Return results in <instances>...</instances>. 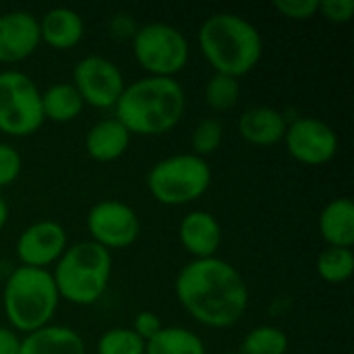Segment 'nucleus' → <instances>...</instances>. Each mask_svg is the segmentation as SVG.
<instances>
[{
	"instance_id": "obj_19",
	"label": "nucleus",
	"mask_w": 354,
	"mask_h": 354,
	"mask_svg": "<svg viewBox=\"0 0 354 354\" xmlns=\"http://www.w3.org/2000/svg\"><path fill=\"white\" fill-rule=\"evenodd\" d=\"M319 234L328 247L353 249L354 245V203L348 197L330 201L319 214Z\"/></svg>"
},
{
	"instance_id": "obj_26",
	"label": "nucleus",
	"mask_w": 354,
	"mask_h": 354,
	"mask_svg": "<svg viewBox=\"0 0 354 354\" xmlns=\"http://www.w3.org/2000/svg\"><path fill=\"white\" fill-rule=\"evenodd\" d=\"M224 141V127L220 120L216 118H203L197 122V127L193 129V135H191V147H193V153L199 156V158H207L212 153H216L220 149Z\"/></svg>"
},
{
	"instance_id": "obj_31",
	"label": "nucleus",
	"mask_w": 354,
	"mask_h": 354,
	"mask_svg": "<svg viewBox=\"0 0 354 354\" xmlns=\"http://www.w3.org/2000/svg\"><path fill=\"white\" fill-rule=\"evenodd\" d=\"M21 336L6 326H0V354H19Z\"/></svg>"
},
{
	"instance_id": "obj_2",
	"label": "nucleus",
	"mask_w": 354,
	"mask_h": 354,
	"mask_svg": "<svg viewBox=\"0 0 354 354\" xmlns=\"http://www.w3.org/2000/svg\"><path fill=\"white\" fill-rule=\"evenodd\" d=\"M185 110L187 95L176 79L147 75L127 83L114 106V118L131 135L160 137L183 120Z\"/></svg>"
},
{
	"instance_id": "obj_27",
	"label": "nucleus",
	"mask_w": 354,
	"mask_h": 354,
	"mask_svg": "<svg viewBox=\"0 0 354 354\" xmlns=\"http://www.w3.org/2000/svg\"><path fill=\"white\" fill-rule=\"evenodd\" d=\"M23 172V158L19 149L8 143H0V189L10 187Z\"/></svg>"
},
{
	"instance_id": "obj_33",
	"label": "nucleus",
	"mask_w": 354,
	"mask_h": 354,
	"mask_svg": "<svg viewBox=\"0 0 354 354\" xmlns=\"http://www.w3.org/2000/svg\"><path fill=\"white\" fill-rule=\"evenodd\" d=\"M0 12H2V4H0Z\"/></svg>"
},
{
	"instance_id": "obj_4",
	"label": "nucleus",
	"mask_w": 354,
	"mask_h": 354,
	"mask_svg": "<svg viewBox=\"0 0 354 354\" xmlns=\"http://www.w3.org/2000/svg\"><path fill=\"white\" fill-rule=\"evenodd\" d=\"M58 303L60 297L50 270L19 266L0 290V307L17 334H31L50 326Z\"/></svg>"
},
{
	"instance_id": "obj_15",
	"label": "nucleus",
	"mask_w": 354,
	"mask_h": 354,
	"mask_svg": "<svg viewBox=\"0 0 354 354\" xmlns=\"http://www.w3.org/2000/svg\"><path fill=\"white\" fill-rule=\"evenodd\" d=\"M241 137L255 147H272L284 141L288 118L272 106H253L239 116Z\"/></svg>"
},
{
	"instance_id": "obj_20",
	"label": "nucleus",
	"mask_w": 354,
	"mask_h": 354,
	"mask_svg": "<svg viewBox=\"0 0 354 354\" xmlns=\"http://www.w3.org/2000/svg\"><path fill=\"white\" fill-rule=\"evenodd\" d=\"M85 104L73 83H54L41 91V112L44 120L50 122H71L81 116Z\"/></svg>"
},
{
	"instance_id": "obj_12",
	"label": "nucleus",
	"mask_w": 354,
	"mask_h": 354,
	"mask_svg": "<svg viewBox=\"0 0 354 354\" xmlns=\"http://www.w3.org/2000/svg\"><path fill=\"white\" fill-rule=\"evenodd\" d=\"M66 247L68 236L64 226L54 220H39L19 234L15 253L21 266L48 270L62 257Z\"/></svg>"
},
{
	"instance_id": "obj_6",
	"label": "nucleus",
	"mask_w": 354,
	"mask_h": 354,
	"mask_svg": "<svg viewBox=\"0 0 354 354\" xmlns=\"http://www.w3.org/2000/svg\"><path fill=\"white\" fill-rule=\"evenodd\" d=\"M145 185L158 203L180 207L207 193L212 185V168L195 153H174L151 166Z\"/></svg>"
},
{
	"instance_id": "obj_9",
	"label": "nucleus",
	"mask_w": 354,
	"mask_h": 354,
	"mask_svg": "<svg viewBox=\"0 0 354 354\" xmlns=\"http://www.w3.org/2000/svg\"><path fill=\"white\" fill-rule=\"evenodd\" d=\"M73 85L85 106L97 110H114L127 81L122 71L100 54L83 56L73 68Z\"/></svg>"
},
{
	"instance_id": "obj_1",
	"label": "nucleus",
	"mask_w": 354,
	"mask_h": 354,
	"mask_svg": "<svg viewBox=\"0 0 354 354\" xmlns=\"http://www.w3.org/2000/svg\"><path fill=\"white\" fill-rule=\"evenodd\" d=\"M183 309L201 326L224 330L243 319L249 307V286L241 272L220 259H193L174 282Z\"/></svg>"
},
{
	"instance_id": "obj_23",
	"label": "nucleus",
	"mask_w": 354,
	"mask_h": 354,
	"mask_svg": "<svg viewBox=\"0 0 354 354\" xmlns=\"http://www.w3.org/2000/svg\"><path fill=\"white\" fill-rule=\"evenodd\" d=\"M288 344V336L280 328L257 326L243 338L239 354H286Z\"/></svg>"
},
{
	"instance_id": "obj_34",
	"label": "nucleus",
	"mask_w": 354,
	"mask_h": 354,
	"mask_svg": "<svg viewBox=\"0 0 354 354\" xmlns=\"http://www.w3.org/2000/svg\"><path fill=\"white\" fill-rule=\"evenodd\" d=\"M228 354H239V353H228Z\"/></svg>"
},
{
	"instance_id": "obj_22",
	"label": "nucleus",
	"mask_w": 354,
	"mask_h": 354,
	"mask_svg": "<svg viewBox=\"0 0 354 354\" xmlns=\"http://www.w3.org/2000/svg\"><path fill=\"white\" fill-rule=\"evenodd\" d=\"M317 274L328 284H344L351 280L354 272V253L353 249H340V247H328L317 257Z\"/></svg>"
},
{
	"instance_id": "obj_24",
	"label": "nucleus",
	"mask_w": 354,
	"mask_h": 354,
	"mask_svg": "<svg viewBox=\"0 0 354 354\" xmlns=\"http://www.w3.org/2000/svg\"><path fill=\"white\" fill-rule=\"evenodd\" d=\"M205 95V104L216 110V112H226L232 110L239 104L241 97V83L236 77H228V75H220L214 73L203 89Z\"/></svg>"
},
{
	"instance_id": "obj_29",
	"label": "nucleus",
	"mask_w": 354,
	"mask_h": 354,
	"mask_svg": "<svg viewBox=\"0 0 354 354\" xmlns=\"http://www.w3.org/2000/svg\"><path fill=\"white\" fill-rule=\"evenodd\" d=\"M319 12L336 25H344L353 19L354 0H319Z\"/></svg>"
},
{
	"instance_id": "obj_21",
	"label": "nucleus",
	"mask_w": 354,
	"mask_h": 354,
	"mask_svg": "<svg viewBox=\"0 0 354 354\" xmlns=\"http://www.w3.org/2000/svg\"><path fill=\"white\" fill-rule=\"evenodd\" d=\"M145 354H207V351L195 332L183 326H164L145 342Z\"/></svg>"
},
{
	"instance_id": "obj_17",
	"label": "nucleus",
	"mask_w": 354,
	"mask_h": 354,
	"mask_svg": "<svg viewBox=\"0 0 354 354\" xmlns=\"http://www.w3.org/2000/svg\"><path fill=\"white\" fill-rule=\"evenodd\" d=\"M131 143V133L112 116L97 120L85 135V151L100 164L120 160Z\"/></svg>"
},
{
	"instance_id": "obj_8",
	"label": "nucleus",
	"mask_w": 354,
	"mask_h": 354,
	"mask_svg": "<svg viewBox=\"0 0 354 354\" xmlns=\"http://www.w3.org/2000/svg\"><path fill=\"white\" fill-rule=\"evenodd\" d=\"M44 122L41 91L35 81L17 68L0 71V133L29 137Z\"/></svg>"
},
{
	"instance_id": "obj_13",
	"label": "nucleus",
	"mask_w": 354,
	"mask_h": 354,
	"mask_svg": "<svg viewBox=\"0 0 354 354\" xmlns=\"http://www.w3.org/2000/svg\"><path fill=\"white\" fill-rule=\"evenodd\" d=\"M41 44L39 21L29 10L0 12V62L17 64L27 60Z\"/></svg>"
},
{
	"instance_id": "obj_10",
	"label": "nucleus",
	"mask_w": 354,
	"mask_h": 354,
	"mask_svg": "<svg viewBox=\"0 0 354 354\" xmlns=\"http://www.w3.org/2000/svg\"><path fill=\"white\" fill-rule=\"evenodd\" d=\"M85 224L89 241L104 247L106 251L127 249L141 234V220L137 212L118 199L97 201L89 209Z\"/></svg>"
},
{
	"instance_id": "obj_11",
	"label": "nucleus",
	"mask_w": 354,
	"mask_h": 354,
	"mask_svg": "<svg viewBox=\"0 0 354 354\" xmlns=\"http://www.w3.org/2000/svg\"><path fill=\"white\" fill-rule=\"evenodd\" d=\"M284 145L292 160L305 166H324L332 162L338 153V135L336 131L313 116H303L288 122Z\"/></svg>"
},
{
	"instance_id": "obj_7",
	"label": "nucleus",
	"mask_w": 354,
	"mask_h": 354,
	"mask_svg": "<svg viewBox=\"0 0 354 354\" xmlns=\"http://www.w3.org/2000/svg\"><path fill=\"white\" fill-rule=\"evenodd\" d=\"M133 56L149 77L178 75L189 62V39L170 23H145L133 35Z\"/></svg>"
},
{
	"instance_id": "obj_16",
	"label": "nucleus",
	"mask_w": 354,
	"mask_h": 354,
	"mask_svg": "<svg viewBox=\"0 0 354 354\" xmlns=\"http://www.w3.org/2000/svg\"><path fill=\"white\" fill-rule=\"evenodd\" d=\"M41 44L54 50H71L85 35L83 17L68 6H54L46 10L39 19Z\"/></svg>"
},
{
	"instance_id": "obj_28",
	"label": "nucleus",
	"mask_w": 354,
	"mask_h": 354,
	"mask_svg": "<svg viewBox=\"0 0 354 354\" xmlns=\"http://www.w3.org/2000/svg\"><path fill=\"white\" fill-rule=\"evenodd\" d=\"M274 8L290 21H309L319 12V0H276Z\"/></svg>"
},
{
	"instance_id": "obj_30",
	"label": "nucleus",
	"mask_w": 354,
	"mask_h": 354,
	"mask_svg": "<svg viewBox=\"0 0 354 354\" xmlns=\"http://www.w3.org/2000/svg\"><path fill=\"white\" fill-rule=\"evenodd\" d=\"M164 326H162V319L153 313V311H139L137 315H135V319H133V332L143 340V342H147V340H151L160 330H162Z\"/></svg>"
},
{
	"instance_id": "obj_18",
	"label": "nucleus",
	"mask_w": 354,
	"mask_h": 354,
	"mask_svg": "<svg viewBox=\"0 0 354 354\" xmlns=\"http://www.w3.org/2000/svg\"><path fill=\"white\" fill-rule=\"evenodd\" d=\"M19 354H85V342L68 326H46L21 338Z\"/></svg>"
},
{
	"instance_id": "obj_5",
	"label": "nucleus",
	"mask_w": 354,
	"mask_h": 354,
	"mask_svg": "<svg viewBox=\"0 0 354 354\" xmlns=\"http://www.w3.org/2000/svg\"><path fill=\"white\" fill-rule=\"evenodd\" d=\"M110 276L112 255L93 241H79L68 245L52 270L60 301L79 307L97 303L110 284Z\"/></svg>"
},
{
	"instance_id": "obj_14",
	"label": "nucleus",
	"mask_w": 354,
	"mask_h": 354,
	"mask_svg": "<svg viewBox=\"0 0 354 354\" xmlns=\"http://www.w3.org/2000/svg\"><path fill=\"white\" fill-rule=\"evenodd\" d=\"M222 224L209 212L195 209L189 212L178 224V241L187 253L195 259H209L216 257L218 249L222 247Z\"/></svg>"
},
{
	"instance_id": "obj_32",
	"label": "nucleus",
	"mask_w": 354,
	"mask_h": 354,
	"mask_svg": "<svg viewBox=\"0 0 354 354\" xmlns=\"http://www.w3.org/2000/svg\"><path fill=\"white\" fill-rule=\"evenodd\" d=\"M8 214H10V209H8V203H6V199L0 195V230L6 226V222H8Z\"/></svg>"
},
{
	"instance_id": "obj_25",
	"label": "nucleus",
	"mask_w": 354,
	"mask_h": 354,
	"mask_svg": "<svg viewBox=\"0 0 354 354\" xmlns=\"http://www.w3.org/2000/svg\"><path fill=\"white\" fill-rule=\"evenodd\" d=\"M97 354H145V342L131 328H112L95 344Z\"/></svg>"
},
{
	"instance_id": "obj_3",
	"label": "nucleus",
	"mask_w": 354,
	"mask_h": 354,
	"mask_svg": "<svg viewBox=\"0 0 354 354\" xmlns=\"http://www.w3.org/2000/svg\"><path fill=\"white\" fill-rule=\"evenodd\" d=\"M197 44L214 73L245 77L263 56L259 29L236 12H214L197 31Z\"/></svg>"
}]
</instances>
